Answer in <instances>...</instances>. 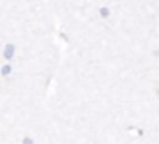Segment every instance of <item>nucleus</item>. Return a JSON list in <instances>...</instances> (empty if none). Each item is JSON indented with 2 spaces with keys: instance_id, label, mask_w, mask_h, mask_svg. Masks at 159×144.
Returning <instances> with one entry per match:
<instances>
[{
  "instance_id": "nucleus-1",
  "label": "nucleus",
  "mask_w": 159,
  "mask_h": 144,
  "mask_svg": "<svg viewBox=\"0 0 159 144\" xmlns=\"http://www.w3.org/2000/svg\"><path fill=\"white\" fill-rule=\"evenodd\" d=\"M11 54H13V47H8L6 49V56H11Z\"/></svg>"
}]
</instances>
